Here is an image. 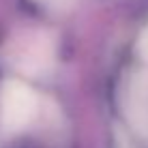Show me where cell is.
Here are the masks:
<instances>
[{"mask_svg": "<svg viewBox=\"0 0 148 148\" xmlns=\"http://www.w3.org/2000/svg\"><path fill=\"white\" fill-rule=\"evenodd\" d=\"M37 112V95L17 79H9L0 88V122L4 129H24Z\"/></svg>", "mask_w": 148, "mask_h": 148, "instance_id": "1", "label": "cell"}, {"mask_svg": "<svg viewBox=\"0 0 148 148\" xmlns=\"http://www.w3.org/2000/svg\"><path fill=\"white\" fill-rule=\"evenodd\" d=\"M125 112L131 125L148 137V69L135 71L127 82Z\"/></svg>", "mask_w": 148, "mask_h": 148, "instance_id": "2", "label": "cell"}, {"mask_svg": "<svg viewBox=\"0 0 148 148\" xmlns=\"http://www.w3.org/2000/svg\"><path fill=\"white\" fill-rule=\"evenodd\" d=\"M137 47H140V56H142V58H144L146 62H148V30H146L144 34H142L140 45H137Z\"/></svg>", "mask_w": 148, "mask_h": 148, "instance_id": "3", "label": "cell"}]
</instances>
